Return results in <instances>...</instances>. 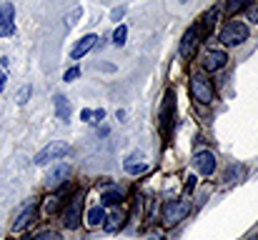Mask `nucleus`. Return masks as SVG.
Instances as JSON below:
<instances>
[{"mask_svg": "<svg viewBox=\"0 0 258 240\" xmlns=\"http://www.w3.org/2000/svg\"><path fill=\"white\" fill-rule=\"evenodd\" d=\"M196 45H198V28H190L185 35H183V43H180V55L183 58H190L196 53Z\"/></svg>", "mask_w": 258, "mask_h": 240, "instance_id": "f8f14e48", "label": "nucleus"}, {"mask_svg": "<svg viewBox=\"0 0 258 240\" xmlns=\"http://www.w3.org/2000/svg\"><path fill=\"white\" fill-rule=\"evenodd\" d=\"M221 40H223L226 45H241L243 40H248V28H246L243 23H238V20H231V23H226V28L221 30Z\"/></svg>", "mask_w": 258, "mask_h": 240, "instance_id": "20e7f679", "label": "nucleus"}, {"mask_svg": "<svg viewBox=\"0 0 258 240\" xmlns=\"http://www.w3.org/2000/svg\"><path fill=\"white\" fill-rule=\"evenodd\" d=\"M13 15H15V8L13 5H3L0 8V38H5V35L13 33Z\"/></svg>", "mask_w": 258, "mask_h": 240, "instance_id": "ddd939ff", "label": "nucleus"}, {"mask_svg": "<svg viewBox=\"0 0 258 240\" xmlns=\"http://www.w3.org/2000/svg\"><path fill=\"white\" fill-rule=\"evenodd\" d=\"M190 95L198 103H203V105L213 103V98H216L213 85H211V80L206 78V75H193V80H190Z\"/></svg>", "mask_w": 258, "mask_h": 240, "instance_id": "7ed1b4c3", "label": "nucleus"}, {"mask_svg": "<svg viewBox=\"0 0 258 240\" xmlns=\"http://www.w3.org/2000/svg\"><path fill=\"white\" fill-rule=\"evenodd\" d=\"M55 115L60 118V120H68L71 118V105H68V98L66 95H55Z\"/></svg>", "mask_w": 258, "mask_h": 240, "instance_id": "4468645a", "label": "nucleus"}, {"mask_svg": "<svg viewBox=\"0 0 258 240\" xmlns=\"http://www.w3.org/2000/svg\"><path fill=\"white\" fill-rule=\"evenodd\" d=\"M248 240H258V235H251V238H248Z\"/></svg>", "mask_w": 258, "mask_h": 240, "instance_id": "7c9ffc66", "label": "nucleus"}, {"mask_svg": "<svg viewBox=\"0 0 258 240\" xmlns=\"http://www.w3.org/2000/svg\"><path fill=\"white\" fill-rule=\"evenodd\" d=\"M161 125H163V133L168 135L171 133V95L166 98L163 103V113H161Z\"/></svg>", "mask_w": 258, "mask_h": 240, "instance_id": "dca6fc26", "label": "nucleus"}, {"mask_svg": "<svg viewBox=\"0 0 258 240\" xmlns=\"http://www.w3.org/2000/svg\"><path fill=\"white\" fill-rule=\"evenodd\" d=\"M246 3H251V0H228V15H236Z\"/></svg>", "mask_w": 258, "mask_h": 240, "instance_id": "6ab92c4d", "label": "nucleus"}, {"mask_svg": "<svg viewBox=\"0 0 258 240\" xmlns=\"http://www.w3.org/2000/svg\"><path fill=\"white\" fill-rule=\"evenodd\" d=\"M3 88H5V75L0 73V93H3Z\"/></svg>", "mask_w": 258, "mask_h": 240, "instance_id": "c85d7f7f", "label": "nucleus"}, {"mask_svg": "<svg viewBox=\"0 0 258 240\" xmlns=\"http://www.w3.org/2000/svg\"><path fill=\"white\" fill-rule=\"evenodd\" d=\"M190 213V203L188 200H168L163 208V225H178L185 215Z\"/></svg>", "mask_w": 258, "mask_h": 240, "instance_id": "f257e3e1", "label": "nucleus"}, {"mask_svg": "<svg viewBox=\"0 0 258 240\" xmlns=\"http://www.w3.org/2000/svg\"><path fill=\"white\" fill-rule=\"evenodd\" d=\"M78 75H81V70H78V68H71V70L66 73V83H73Z\"/></svg>", "mask_w": 258, "mask_h": 240, "instance_id": "b1692460", "label": "nucleus"}, {"mask_svg": "<svg viewBox=\"0 0 258 240\" xmlns=\"http://www.w3.org/2000/svg\"><path fill=\"white\" fill-rule=\"evenodd\" d=\"M103 115H105V110H100V108H98V110H95V113L90 115V118H93L90 123H98V120H103Z\"/></svg>", "mask_w": 258, "mask_h": 240, "instance_id": "bb28decb", "label": "nucleus"}, {"mask_svg": "<svg viewBox=\"0 0 258 240\" xmlns=\"http://www.w3.org/2000/svg\"><path fill=\"white\" fill-rule=\"evenodd\" d=\"M118 203H120V193H118V190L103 193V205H118Z\"/></svg>", "mask_w": 258, "mask_h": 240, "instance_id": "f3484780", "label": "nucleus"}, {"mask_svg": "<svg viewBox=\"0 0 258 240\" xmlns=\"http://www.w3.org/2000/svg\"><path fill=\"white\" fill-rule=\"evenodd\" d=\"M148 240H161V235H158V233H153V235H148Z\"/></svg>", "mask_w": 258, "mask_h": 240, "instance_id": "c756f323", "label": "nucleus"}, {"mask_svg": "<svg viewBox=\"0 0 258 240\" xmlns=\"http://www.w3.org/2000/svg\"><path fill=\"white\" fill-rule=\"evenodd\" d=\"M95 43H98V38H95V35H83V38H81V40L73 45V50H71V58H73V60L83 58L88 50H93V48H95Z\"/></svg>", "mask_w": 258, "mask_h": 240, "instance_id": "9b49d317", "label": "nucleus"}, {"mask_svg": "<svg viewBox=\"0 0 258 240\" xmlns=\"http://www.w3.org/2000/svg\"><path fill=\"white\" fill-rule=\"evenodd\" d=\"M35 208H38V203L33 200V203H30V205H28V208H25L20 215H18V220L13 223V233H20V230H25V228H28V225L35 220Z\"/></svg>", "mask_w": 258, "mask_h": 240, "instance_id": "9d476101", "label": "nucleus"}, {"mask_svg": "<svg viewBox=\"0 0 258 240\" xmlns=\"http://www.w3.org/2000/svg\"><path fill=\"white\" fill-rule=\"evenodd\" d=\"M103 223H105V210H103V205L90 208V210H88V225H90V228H98V225H103Z\"/></svg>", "mask_w": 258, "mask_h": 240, "instance_id": "2eb2a0df", "label": "nucleus"}, {"mask_svg": "<svg viewBox=\"0 0 258 240\" xmlns=\"http://www.w3.org/2000/svg\"><path fill=\"white\" fill-rule=\"evenodd\" d=\"M123 13H125V8H115V10L110 13V18H113V20H120V18H123Z\"/></svg>", "mask_w": 258, "mask_h": 240, "instance_id": "a878e982", "label": "nucleus"}, {"mask_svg": "<svg viewBox=\"0 0 258 240\" xmlns=\"http://www.w3.org/2000/svg\"><path fill=\"white\" fill-rule=\"evenodd\" d=\"M90 115H93V113H90V110H83V113H81V118H83V120H86V123H90Z\"/></svg>", "mask_w": 258, "mask_h": 240, "instance_id": "cd10ccee", "label": "nucleus"}, {"mask_svg": "<svg viewBox=\"0 0 258 240\" xmlns=\"http://www.w3.org/2000/svg\"><path fill=\"white\" fill-rule=\"evenodd\" d=\"M28 95H30V88H28V85H25V88H23V90H20V93H18V103H20V105H23V103H25V100H28Z\"/></svg>", "mask_w": 258, "mask_h": 240, "instance_id": "393cba45", "label": "nucleus"}, {"mask_svg": "<svg viewBox=\"0 0 258 240\" xmlns=\"http://www.w3.org/2000/svg\"><path fill=\"white\" fill-rule=\"evenodd\" d=\"M0 233H3V230H0Z\"/></svg>", "mask_w": 258, "mask_h": 240, "instance_id": "2f4dec72", "label": "nucleus"}, {"mask_svg": "<svg viewBox=\"0 0 258 240\" xmlns=\"http://www.w3.org/2000/svg\"><path fill=\"white\" fill-rule=\"evenodd\" d=\"M71 175H73V168H71L68 163H58V165L48 173L45 183H48V188H50V190H58V188H63V185L71 180Z\"/></svg>", "mask_w": 258, "mask_h": 240, "instance_id": "39448f33", "label": "nucleus"}, {"mask_svg": "<svg viewBox=\"0 0 258 240\" xmlns=\"http://www.w3.org/2000/svg\"><path fill=\"white\" fill-rule=\"evenodd\" d=\"M148 170V165H133V163H125V173H131V175H141V173H146Z\"/></svg>", "mask_w": 258, "mask_h": 240, "instance_id": "aec40b11", "label": "nucleus"}, {"mask_svg": "<svg viewBox=\"0 0 258 240\" xmlns=\"http://www.w3.org/2000/svg\"><path fill=\"white\" fill-rule=\"evenodd\" d=\"M125 35H128V28H125V25H118L115 33H113V43H115V45H123V43H125Z\"/></svg>", "mask_w": 258, "mask_h": 240, "instance_id": "a211bd4d", "label": "nucleus"}, {"mask_svg": "<svg viewBox=\"0 0 258 240\" xmlns=\"http://www.w3.org/2000/svg\"><path fill=\"white\" fill-rule=\"evenodd\" d=\"M196 168H198V173H203V175H211L213 170H216V155L211 153V150H201V153H196Z\"/></svg>", "mask_w": 258, "mask_h": 240, "instance_id": "6e6552de", "label": "nucleus"}, {"mask_svg": "<svg viewBox=\"0 0 258 240\" xmlns=\"http://www.w3.org/2000/svg\"><path fill=\"white\" fill-rule=\"evenodd\" d=\"M81 213H83V195H76V198L71 200V205L66 208V213H63V225H66V228H78Z\"/></svg>", "mask_w": 258, "mask_h": 240, "instance_id": "423d86ee", "label": "nucleus"}, {"mask_svg": "<svg viewBox=\"0 0 258 240\" xmlns=\"http://www.w3.org/2000/svg\"><path fill=\"white\" fill-rule=\"evenodd\" d=\"M33 240H63L58 233H53V230H45V233H40V235H35Z\"/></svg>", "mask_w": 258, "mask_h": 240, "instance_id": "4be33fe9", "label": "nucleus"}, {"mask_svg": "<svg viewBox=\"0 0 258 240\" xmlns=\"http://www.w3.org/2000/svg\"><path fill=\"white\" fill-rule=\"evenodd\" d=\"M226 63H228V55H226L223 50H208V53H206V58H203V68H206V70H211V73L221 70Z\"/></svg>", "mask_w": 258, "mask_h": 240, "instance_id": "0eeeda50", "label": "nucleus"}, {"mask_svg": "<svg viewBox=\"0 0 258 240\" xmlns=\"http://www.w3.org/2000/svg\"><path fill=\"white\" fill-rule=\"evenodd\" d=\"M248 20L258 23V0H251V3H248Z\"/></svg>", "mask_w": 258, "mask_h": 240, "instance_id": "412c9836", "label": "nucleus"}, {"mask_svg": "<svg viewBox=\"0 0 258 240\" xmlns=\"http://www.w3.org/2000/svg\"><path fill=\"white\" fill-rule=\"evenodd\" d=\"M123 225H125V213L115 205V208H113V213H110V215H105L103 228H105V233H118Z\"/></svg>", "mask_w": 258, "mask_h": 240, "instance_id": "1a4fd4ad", "label": "nucleus"}, {"mask_svg": "<svg viewBox=\"0 0 258 240\" xmlns=\"http://www.w3.org/2000/svg\"><path fill=\"white\" fill-rule=\"evenodd\" d=\"M78 18H81V8H76V10H73V13H71V15L66 18V25H73V23H76Z\"/></svg>", "mask_w": 258, "mask_h": 240, "instance_id": "5701e85b", "label": "nucleus"}, {"mask_svg": "<svg viewBox=\"0 0 258 240\" xmlns=\"http://www.w3.org/2000/svg\"><path fill=\"white\" fill-rule=\"evenodd\" d=\"M68 153H71V145H68V143H63V140H53V143L45 145L40 153H35L33 163H35V165H45V163L63 158V155H68Z\"/></svg>", "mask_w": 258, "mask_h": 240, "instance_id": "f03ea898", "label": "nucleus"}]
</instances>
